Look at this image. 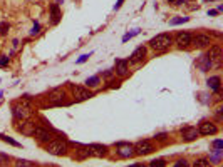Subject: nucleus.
Listing matches in <instances>:
<instances>
[{"label": "nucleus", "mask_w": 223, "mask_h": 167, "mask_svg": "<svg viewBox=\"0 0 223 167\" xmlns=\"http://www.w3.org/2000/svg\"><path fill=\"white\" fill-rule=\"evenodd\" d=\"M171 42H173L171 33H158L156 37H153L151 40H149V47H151L154 52H164L169 48Z\"/></svg>", "instance_id": "nucleus-1"}, {"label": "nucleus", "mask_w": 223, "mask_h": 167, "mask_svg": "<svg viewBox=\"0 0 223 167\" xmlns=\"http://www.w3.org/2000/svg\"><path fill=\"white\" fill-rule=\"evenodd\" d=\"M45 150L52 155H66L67 150H69V144L64 139H50L47 142Z\"/></svg>", "instance_id": "nucleus-2"}, {"label": "nucleus", "mask_w": 223, "mask_h": 167, "mask_svg": "<svg viewBox=\"0 0 223 167\" xmlns=\"http://www.w3.org/2000/svg\"><path fill=\"white\" fill-rule=\"evenodd\" d=\"M116 152H118V155L121 157V159H129V157L134 155V147L128 144V142H118L116 144Z\"/></svg>", "instance_id": "nucleus-3"}, {"label": "nucleus", "mask_w": 223, "mask_h": 167, "mask_svg": "<svg viewBox=\"0 0 223 167\" xmlns=\"http://www.w3.org/2000/svg\"><path fill=\"white\" fill-rule=\"evenodd\" d=\"M133 147H134V154H138V155H146V154H151L154 150V147L149 140H139L138 144L133 145Z\"/></svg>", "instance_id": "nucleus-4"}, {"label": "nucleus", "mask_w": 223, "mask_h": 167, "mask_svg": "<svg viewBox=\"0 0 223 167\" xmlns=\"http://www.w3.org/2000/svg\"><path fill=\"white\" fill-rule=\"evenodd\" d=\"M34 137H37L40 142H49L52 139V132L45 127H40V125H35L34 127V132H32Z\"/></svg>", "instance_id": "nucleus-5"}, {"label": "nucleus", "mask_w": 223, "mask_h": 167, "mask_svg": "<svg viewBox=\"0 0 223 167\" xmlns=\"http://www.w3.org/2000/svg\"><path fill=\"white\" fill-rule=\"evenodd\" d=\"M72 95H74L76 100H87L93 97V92L81 87V85H72Z\"/></svg>", "instance_id": "nucleus-6"}, {"label": "nucleus", "mask_w": 223, "mask_h": 167, "mask_svg": "<svg viewBox=\"0 0 223 167\" xmlns=\"http://www.w3.org/2000/svg\"><path fill=\"white\" fill-rule=\"evenodd\" d=\"M198 135H200V132H198L196 127L188 125V127H183V129H181V139L185 140V142L196 140V139H198Z\"/></svg>", "instance_id": "nucleus-7"}, {"label": "nucleus", "mask_w": 223, "mask_h": 167, "mask_svg": "<svg viewBox=\"0 0 223 167\" xmlns=\"http://www.w3.org/2000/svg\"><path fill=\"white\" fill-rule=\"evenodd\" d=\"M198 132H200L201 135H215L216 132H218V127L213 124V122H210V120H203L201 124H200Z\"/></svg>", "instance_id": "nucleus-8"}, {"label": "nucleus", "mask_w": 223, "mask_h": 167, "mask_svg": "<svg viewBox=\"0 0 223 167\" xmlns=\"http://www.w3.org/2000/svg\"><path fill=\"white\" fill-rule=\"evenodd\" d=\"M191 43H195V45L200 47V48L208 47V45L211 43V37L206 35V33H196V35L191 38Z\"/></svg>", "instance_id": "nucleus-9"}, {"label": "nucleus", "mask_w": 223, "mask_h": 167, "mask_svg": "<svg viewBox=\"0 0 223 167\" xmlns=\"http://www.w3.org/2000/svg\"><path fill=\"white\" fill-rule=\"evenodd\" d=\"M191 38H193V35L190 32H180L176 37H174V40H176V45L180 47V48H183V47H188L191 43Z\"/></svg>", "instance_id": "nucleus-10"}, {"label": "nucleus", "mask_w": 223, "mask_h": 167, "mask_svg": "<svg viewBox=\"0 0 223 167\" xmlns=\"http://www.w3.org/2000/svg\"><path fill=\"white\" fill-rule=\"evenodd\" d=\"M49 100H50L52 105H62V104H66V102H64V90H61V89L52 90L50 94H49Z\"/></svg>", "instance_id": "nucleus-11"}, {"label": "nucleus", "mask_w": 223, "mask_h": 167, "mask_svg": "<svg viewBox=\"0 0 223 167\" xmlns=\"http://www.w3.org/2000/svg\"><path fill=\"white\" fill-rule=\"evenodd\" d=\"M213 65V62L210 60V57H206V55H200L196 58V67H198V70L200 72H206V70H210Z\"/></svg>", "instance_id": "nucleus-12"}, {"label": "nucleus", "mask_w": 223, "mask_h": 167, "mask_svg": "<svg viewBox=\"0 0 223 167\" xmlns=\"http://www.w3.org/2000/svg\"><path fill=\"white\" fill-rule=\"evenodd\" d=\"M29 115H30V110H29L27 105H13V117L15 119H29Z\"/></svg>", "instance_id": "nucleus-13"}, {"label": "nucleus", "mask_w": 223, "mask_h": 167, "mask_svg": "<svg viewBox=\"0 0 223 167\" xmlns=\"http://www.w3.org/2000/svg\"><path fill=\"white\" fill-rule=\"evenodd\" d=\"M144 57H146V48H144V47L141 45V47L134 48V52L131 53V57H129V62H128V63H138V62H141Z\"/></svg>", "instance_id": "nucleus-14"}, {"label": "nucleus", "mask_w": 223, "mask_h": 167, "mask_svg": "<svg viewBox=\"0 0 223 167\" xmlns=\"http://www.w3.org/2000/svg\"><path fill=\"white\" fill-rule=\"evenodd\" d=\"M129 72V63L128 60H123V58H118L116 60V73H118L119 77H126Z\"/></svg>", "instance_id": "nucleus-15"}, {"label": "nucleus", "mask_w": 223, "mask_h": 167, "mask_svg": "<svg viewBox=\"0 0 223 167\" xmlns=\"http://www.w3.org/2000/svg\"><path fill=\"white\" fill-rule=\"evenodd\" d=\"M91 152H93V155H98V157H106L108 155V147L106 145H101V144H91L89 145Z\"/></svg>", "instance_id": "nucleus-16"}, {"label": "nucleus", "mask_w": 223, "mask_h": 167, "mask_svg": "<svg viewBox=\"0 0 223 167\" xmlns=\"http://www.w3.org/2000/svg\"><path fill=\"white\" fill-rule=\"evenodd\" d=\"M206 57H210V60H220L221 58V47L220 45H211L208 48Z\"/></svg>", "instance_id": "nucleus-17"}, {"label": "nucleus", "mask_w": 223, "mask_h": 167, "mask_svg": "<svg viewBox=\"0 0 223 167\" xmlns=\"http://www.w3.org/2000/svg\"><path fill=\"white\" fill-rule=\"evenodd\" d=\"M220 84H221V78L218 77V75H213V77H210V78L206 80L208 89L213 90V92H218V90H220Z\"/></svg>", "instance_id": "nucleus-18"}, {"label": "nucleus", "mask_w": 223, "mask_h": 167, "mask_svg": "<svg viewBox=\"0 0 223 167\" xmlns=\"http://www.w3.org/2000/svg\"><path fill=\"white\" fill-rule=\"evenodd\" d=\"M89 155H93V152H91L89 145H84V147H79V150H76L74 159H84V157H89Z\"/></svg>", "instance_id": "nucleus-19"}, {"label": "nucleus", "mask_w": 223, "mask_h": 167, "mask_svg": "<svg viewBox=\"0 0 223 167\" xmlns=\"http://www.w3.org/2000/svg\"><path fill=\"white\" fill-rule=\"evenodd\" d=\"M50 17H52V23H59L61 10H59V5H57V3H54V5L50 7Z\"/></svg>", "instance_id": "nucleus-20"}, {"label": "nucleus", "mask_w": 223, "mask_h": 167, "mask_svg": "<svg viewBox=\"0 0 223 167\" xmlns=\"http://www.w3.org/2000/svg\"><path fill=\"white\" fill-rule=\"evenodd\" d=\"M34 127H35V124H32V122H25V124H22L20 127H19V129H20L22 134H25V135H32Z\"/></svg>", "instance_id": "nucleus-21"}, {"label": "nucleus", "mask_w": 223, "mask_h": 167, "mask_svg": "<svg viewBox=\"0 0 223 167\" xmlns=\"http://www.w3.org/2000/svg\"><path fill=\"white\" fill-rule=\"evenodd\" d=\"M99 84H101V77H99V75H93V77H89V78L86 80V85H87V87H91V89L98 87Z\"/></svg>", "instance_id": "nucleus-22"}, {"label": "nucleus", "mask_w": 223, "mask_h": 167, "mask_svg": "<svg viewBox=\"0 0 223 167\" xmlns=\"http://www.w3.org/2000/svg\"><path fill=\"white\" fill-rule=\"evenodd\" d=\"M193 167H211V162L205 159V157H200V159H196L193 162Z\"/></svg>", "instance_id": "nucleus-23"}, {"label": "nucleus", "mask_w": 223, "mask_h": 167, "mask_svg": "<svg viewBox=\"0 0 223 167\" xmlns=\"http://www.w3.org/2000/svg\"><path fill=\"white\" fill-rule=\"evenodd\" d=\"M13 167H35L32 164L30 160H25V159H17L15 164H13Z\"/></svg>", "instance_id": "nucleus-24"}, {"label": "nucleus", "mask_w": 223, "mask_h": 167, "mask_svg": "<svg viewBox=\"0 0 223 167\" xmlns=\"http://www.w3.org/2000/svg\"><path fill=\"white\" fill-rule=\"evenodd\" d=\"M0 139H2L3 142H7V144L13 145V147H20V142L13 140V139H10V137H7V135H2V134H0Z\"/></svg>", "instance_id": "nucleus-25"}, {"label": "nucleus", "mask_w": 223, "mask_h": 167, "mask_svg": "<svg viewBox=\"0 0 223 167\" xmlns=\"http://www.w3.org/2000/svg\"><path fill=\"white\" fill-rule=\"evenodd\" d=\"M149 167H166V160L164 159H154L149 162Z\"/></svg>", "instance_id": "nucleus-26"}, {"label": "nucleus", "mask_w": 223, "mask_h": 167, "mask_svg": "<svg viewBox=\"0 0 223 167\" xmlns=\"http://www.w3.org/2000/svg\"><path fill=\"white\" fill-rule=\"evenodd\" d=\"M190 18L188 17H176V18H171L169 20V25H178V23H183V22H188Z\"/></svg>", "instance_id": "nucleus-27"}, {"label": "nucleus", "mask_w": 223, "mask_h": 167, "mask_svg": "<svg viewBox=\"0 0 223 167\" xmlns=\"http://www.w3.org/2000/svg\"><path fill=\"white\" fill-rule=\"evenodd\" d=\"M8 162H10V157H8L7 154H2V152H0V167L8 165Z\"/></svg>", "instance_id": "nucleus-28"}, {"label": "nucleus", "mask_w": 223, "mask_h": 167, "mask_svg": "<svg viewBox=\"0 0 223 167\" xmlns=\"http://www.w3.org/2000/svg\"><path fill=\"white\" fill-rule=\"evenodd\" d=\"M173 167H190V164H188L186 159H178L176 162H174Z\"/></svg>", "instance_id": "nucleus-29"}, {"label": "nucleus", "mask_w": 223, "mask_h": 167, "mask_svg": "<svg viewBox=\"0 0 223 167\" xmlns=\"http://www.w3.org/2000/svg\"><path fill=\"white\" fill-rule=\"evenodd\" d=\"M138 33H139V30H138V28H136V30H134V32H131V33H126V35L123 37V42H128L129 38H133L134 35H138Z\"/></svg>", "instance_id": "nucleus-30"}, {"label": "nucleus", "mask_w": 223, "mask_h": 167, "mask_svg": "<svg viewBox=\"0 0 223 167\" xmlns=\"http://www.w3.org/2000/svg\"><path fill=\"white\" fill-rule=\"evenodd\" d=\"M8 60H10V57H7V55H0V67L8 65Z\"/></svg>", "instance_id": "nucleus-31"}, {"label": "nucleus", "mask_w": 223, "mask_h": 167, "mask_svg": "<svg viewBox=\"0 0 223 167\" xmlns=\"http://www.w3.org/2000/svg\"><path fill=\"white\" fill-rule=\"evenodd\" d=\"M7 30H8V23L7 22H2V23H0V33H2V35H5Z\"/></svg>", "instance_id": "nucleus-32"}, {"label": "nucleus", "mask_w": 223, "mask_h": 167, "mask_svg": "<svg viewBox=\"0 0 223 167\" xmlns=\"http://www.w3.org/2000/svg\"><path fill=\"white\" fill-rule=\"evenodd\" d=\"M39 30H40L39 22H34V27H32V30H30V35H35V33H39Z\"/></svg>", "instance_id": "nucleus-33"}, {"label": "nucleus", "mask_w": 223, "mask_h": 167, "mask_svg": "<svg viewBox=\"0 0 223 167\" xmlns=\"http://www.w3.org/2000/svg\"><path fill=\"white\" fill-rule=\"evenodd\" d=\"M89 57H91V53H84V55H81L79 58H77V60H76V63H82V62H86Z\"/></svg>", "instance_id": "nucleus-34"}, {"label": "nucleus", "mask_w": 223, "mask_h": 167, "mask_svg": "<svg viewBox=\"0 0 223 167\" xmlns=\"http://www.w3.org/2000/svg\"><path fill=\"white\" fill-rule=\"evenodd\" d=\"M166 132H161V134H156V135H154V139H156V140H164V139H166Z\"/></svg>", "instance_id": "nucleus-35"}, {"label": "nucleus", "mask_w": 223, "mask_h": 167, "mask_svg": "<svg viewBox=\"0 0 223 167\" xmlns=\"http://www.w3.org/2000/svg\"><path fill=\"white\" fill-rule=\"evenodd\" d=\"M213 147H215V149H218V150H221V149H223V142H221V140H215V142H213Z\"/></svg>", "instance_id": "nucleus-36"}, {"label": "nucleus", "mask_w": 223, "mask_h": 167, "mask_svg": "<svg viewBox=\"0 0 223 167\" xmlns=\"http://www.w3.org/2000/svg\"><path fill=\"white\" fill-rule=\"evenodd\" d=\"M123 2H124V0H118V3H116V5H114V8H119L121 5H123Z\"/></svg>", "instance_id": "nucleus-37"}, {"label": "nucleus", "mask_w": 223, "mask_h": 167, "mask_svg": "<svg viewBox=\"0 0 223 167\" xmlns=\"http://www.w3.org/2000/svg\"><path fill=\"white\" fill-rule=\"evenodd\" d=\"M218 10H208V15H216Z\"/></svg>", "instance_id": "nucleus-38"}, {"label": "nucleus", "mask_w": 223, "mask_h": 167, "mask_svg": "<svg viewBox=\"0 0 223 167\" xmlns=\"http://www.w3.org/2000/svg\"><path fill=\"white\" fill-rule=\"evenodd\" d=\"M174 2H176V5H183V3H185V0H174Z\"/></svg>", "instance_id": "nucleus-39"}, {"label": "nucleus", "mask_w": 223, "mask_h": 167, "mask_svg": "<svg viewBox=\"0 0 223 167\" xmlns=\"http://www.w3.org/2000/svg\"><path fill=\"white\" fill-rule=\"evenodd\" d=\"M128 167H144V164H133V165H128Z\"/></svg>", "instance_id": "nucleus-40"}, {"label": "nucleus", "mask_w": 223, "mask_h": 167, "mask_svg": "<svg viewBox=\"0 0 223 167\" xmlns=\"http://www.w3.org/2000/svg\"><path fill=\"white\" fill-rule=\"evenodd\" d=\"M0 99H2V90H0Z\"/></svg>", "instance_id": "nucleus-41"}, {"label": "nucleus", "mask_w": 223, "mask_h": 167, "mask_svg": "<svg viewBox=\"0 0 223 167\" xmlns=\"http://www.w3.org/2000/svg\"><path fill=\"white\" fill-rule=\"evenodd\" d=\"M168 2H174V0H168Z\"/></svg>", "instance_id": "nucleus-42"}]
</instances>
